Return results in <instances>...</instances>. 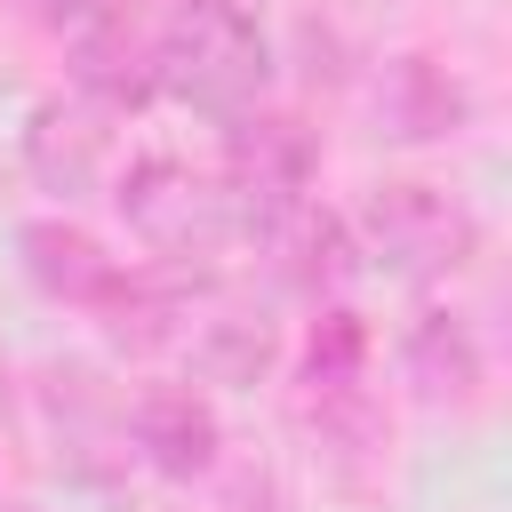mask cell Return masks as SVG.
Wrapping results in <instances>:
<instances>
[{"label": "cell", "instance_id": "obj_1", "mask_svg": "<svg viewBox=\"0 0 512 512\" xmlns=\"http://www.w3.org/2000/svg\"><path fill=\"white\" fill-rule=\"evenodd\" d=\"M264 72H272L264 32L232 0H176V16L152 40V80L200 112H240L264 88Z\"/></svg>", "mask_w": 512, "mask_h": 512}, {"label": "cell", "instance_id": "obj_2", "mask_svg": "<svg viewBox=\"0 0 512 512\" xmlns=\"http://www.w3.org/2000/svg\"><path fill=\"white\" fill-rule=\"evenodd\" d=\"M368 256H384L392 272H456L472 256V216L448 208L432 184H376L360 208Z\"/></svg>", "mask_w": 512, "mask_h": 512}, {"label": "cell", "instance_id": "obj_3", "mask_svg": "<svg viewBox=\"0 0 512 512\" xmlns=\"http://www.w3.org/2000/svg\"><path fill=\"white\" fill-rule=\"evenodd\" d=\"M120 216H128L152 248H168V256H208V248L232 232V192L200 184V176L176 168V160H144V168H128V184H120Z\"/></svg>", "mask_w": 512, "mask_h": 512}, {"label": "cell", "instance_id": "obj_4", "mask_svg": "<svg viewBox=\"0 0 512 512\" xmlns=\"http://www.w3.org/2000/svg\"><path fill=\"white\" fill-rule=\"evenodd\" d=\"M128 432H136L144 464L168 472V480H192V472L216 464V416H208V400H192L184 384H152V392L128 408Z\"/></svg>", "mask_w": 512, "mask_h": 512}, {"label": "cell", "instance_id": "obj_5", "mask_svg": "<svg viewBox=\"0 0 512 512\" xmlns=\"http://www.w3.org/2000/svg\"><path fill=\"white\" fill-rule=\"evenodd\" d=\"M464 120V88L432 64V56H400L384 64V88H376V128L400 136V144H432Z\"/></svg>", "mask_w": 512, "mask_h": 512}, {"label": "cell", "instance_id": "obj_6", "mask_svg": "<svg viewBox=\"0 0 512 512\" xmlns=\"http://www.w3.org/2000/svg\"><path fill=\"white\" fill-rule=\"evenodd\" d=\"M24 272L48 296H72V304H104L120 288V264L72 224H24Z\"/></svg>", "mask_w": 512, "mask_h": 512}, {"label": "cell", "instance_id": "obj_7", "mask_svg": "<svg viewBox=\"0 0 512 512\" xmlns=\"http://www.w3.org/2000/svg\"><path fill=\"white\" fill-rule=\"evenodd\" d=\"M400 360H408V384H416L424 400H472V392H480V344H472V328H464L456 312H424V320L408 328Z\"/></svg>", "mask_w": 512, "mask_h": 512}, {"label": "cell", "instance_id": "obj_8", "mask_svg": "<svg viewBox=\"0 0 512 512\" xmlns=\"http://www.w3.org/2000/svg\"><path fill=\"white\" fill-rule=\"evenodd\" d=\"M272 240L288 248V272H296V288H344V280L360 272V256H352V232H344L336 216H320V208H296V216H288Z\"/></svg>", "mask_w": 512, "mask_h": 512}, {"label": "cell", "instance_id": "obj_9", "mask_svg": "<svg viewBox=\"0 0 512 512\" xmlns=\"http://www.w3.org/2000/svg\"><path fill=\"white\" fill-rule=\"evenodd\" d=\"M96 152H104V128H88L80 112H40V128H32V168H40V184L88 192V184H96Z\"/></svg>", "mask_w": 512, "mask_h": 512}, {"label": "cell", "instance_id": "obj_10", "mask_svg": "<svg viewBox=\"0 0 512 512\" xmlns=\"http://www.w3.org/2000/svg\"><path fill=\"white\" fill-rule=\"evenodd\" d=\"M72 80H80L88 96H104V104H136V96L152 88V72H136V48H128V32H96V40H80V56H72Z\"/></svg>", "mask_w": 512, "mask_h": 512}, {"label": "cell", "instance_id": "obj_11", "mask_svg": "<svg viewBox=\"0 0 512 512\" xmlns=\"http://www.w3.org/2000/svg\"><path fill=\"white\" fill-rule=\"evenodd\" d=\"M264 360H272V336H264L256 320H216L208 344H200V368H208L216 384H256Z\"/></svg>", "mask_w": 512, "mask_h": 512}, {"label": "cell", "instance_id": "obj_12", "mask_svg": "<svg viewBox=\"0 0 512 512\" xmlns=\"http://www.w3.org/2000/svg\"><path fill=\"white\" fill-rule=\"evenodd\" d=\"M104 0H32V16H48V24H80V16H96Z\"/></svg>", "mask_w": 512, "mask_h": 512}]
</instances>
